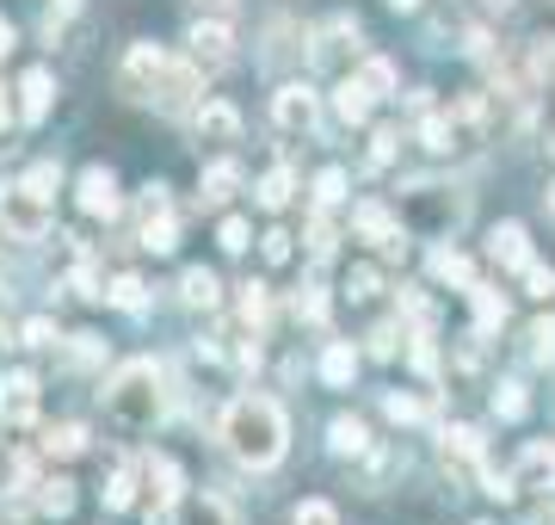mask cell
I'll use <instances>...</instances> for the list:
<instances>
[{"label":"cell","mask_w":555,"mask_h":525,"mask_svg":"<svg viewBox=\"0 0 555 525\" xmlns=\"http://www.w3.org/2000/svg\"><path fill=\"white\" fill-rule=\"evenodd\" d=\"M217 439L235 464L272 470L278 458H284V445H291V426H284V408H278L272 396H235V402L222 408Z\"/></svg>","instance_id":"cell-1"},{"label":"cell","mask_w":555,"mask_h":525,"mask_svg":"<svg viewBox=\"0 0 555 525\" xmlns=\"http://www.w3.org/2000/svg\"><path fill=\"white\" fill-rule=\"evenodd\" d=\"M160 408H167V396H160V371L149 359H130V364L112 371V384H105V414H112V421L149 433V426L160 421Z\"/></svg>","instance_id":"cell-2"},{"label":"cell","mask_w":555,"mask_h":525,"mask_svg":"<svg viewBox=\"0 0 555 525\" xmlns=\"http://www.w3.org/2000/svg\"><path fill=\"white\" fill-rule=\"evenodd\" d=\"M0 222H7V235H20V242H43V235H50V192H38L31 180L7 185V192H0Z\"/></svg>","instance_id":"cell-3"},{"label":"cell","mask_w":555,"mask_h":525,"mask_svg":"<svg viewBox=\"0 0 555 525\" xmlns=\"http://www.w3.org/2000/svg\"><path fill=\"white\" fill-rule=\"evenodd\" d=\"M167 50H155V43H130L124 50V62H118V93L124 100H155V87H160V75H167Z\"/></svg>","instance_id":"cell-4"},{"label":"cell","mask_w":555,"mask_h":525,"mask_svg":"<svg viewBox=\"0 0 555 525\" xmlns=\"http://www.w3.org/2000/svg\"><path fill=\"white\" fill-rule=\"evenodd\" d=\"M137 242L149 247V254H173L179 222H173V204H167V185H142V204H137Z\"/></svg>","instance_id":"cell-5"},{"label":"cell","mask_w":555,"mask_h":525,"mask_svg":"<svg viewBox=\"0 0 555 525\" xmlns=\"http://www.w3.org/2000/svg\"><path fill=\"white\" fill-rule=\"evenodd\" d=\"M272 118H278V130H302V137H309V130L321 124L315 87H309V81H284V87L272 93Z\"/></svg>","instance_id":"cell-6"},{"label":"cell","mask_w":555,"mask_h":525,"mask_svg":"<svg viewBox=\"0 0 555 525\" xmlns=\"http://www.w3.org/2000/svg\"><path fill=\"white\" fill-rule=\"evenodd\" d=\"M31 421H38V377L31 371H7L0 377V426L25 433Z\"/></svg>","instance_id":"cell-7"},{"label":"cell","mask_w":555,"mask_h":525,"mask_svg":"<svg viewBox=\"0 0 555 525\" xmlns=\"http://www.w3.org/2000/svg\"><path fill=\"white\" fill-rule=\"evenodd\" d=\"M513 488H531V495H550V488H555V445L550 439H531L525 451H518Z\"/></svg>","instance_id":"cell-8"},{"label":"cell","mask_w":555,"mask_h":525,"mask_svg":"<svg viewBox=\"0 0 555 525\" xmlns=\"http://www.w3.org/2000/svg\"><path fill=\"white\" fill-rule=\"evenodd\" d=\"M346 50L358 56V20H346V13H339V20H327L315 31V50H309V56H315L321 68H339V62H346Z\"/></svg>","instance_id":"cell-9"},{"label":"cell","mask_w":555,"mask_h":525,"mask_svg":"<svg viewBox=\"0 0 555 525\" xmlns=\"http://www.w3.org/2000/svg\"><path fill=\"white\" fill-rule=\"evenodd\" d=\"M80 210L87 217H118V180H112V167H87L80 174Z\"/></svg>","instance_id":"cell-10"},{"label":"cell","mask_w":555,"mask_h":525,"mask_svg":"<svg viewBox=\"0 0 555 525\" xmlns=\"http://www.w3.org/2000/svg\"><path fill=\"white\" fill-rule=\"evenodd\" d=\"M50 105H56V75H50V68H25V81H20V118L25 124H43V118H50Z\"/></svg>","instance_id":"cell-11"},{"label":"cell","mask_w":555,"mask_h":525,"mask_svg":"<svg viewBox=\"0 0 555 525\" xmlns=\"http://www.w3.org/2000/svg\"><path fill=\"white\" fill-rule=\"evenodd\" d=\"M488 260H494L500 272H525V266H531V242H525L518 222H500L494 235H488Z\"/></svg>","instance_id":"cell-12"},{"label":"cell","mask_w":555,"mask_h":525,"mask_svg":"<svg viewBox=\"0 0 555 525\" xmlns=\"http://www.w3.org/2000/svg\"><path fill=\"white\" fill-rule=\"evenodd\" d=\"M185 43H192V62H204V68H222V62L235 56V31H229V25H217V20L192 25V38H185Z\"/></svg>","instance_id":"cell-13"},{"label":"cell","mask_w":555,"mask_h":525,"mask_svg":"<svg viewBox=\"0 0 555 525\" xmlns=\"http://www.w3.org/2000/svg\"><path fill=\"white\" fill-rule=\"evenodd\" d=\"M198 142H241V112L229 100H204L198 105Z\"/></svg>","instance_id":"cell-14"},{"label":"cell","mask_w":555,"mask_h":525,"mask_svg":"<svg viewBox=\"0 0 555 525\" xmlns=\"http://www.w3.org/2000/svg\"><path fill=\"white\" fill-rule=\"evenodd\" d=\"M142 476H149L155 507H179V501H185V495H179V464L167 458V451H149V458H142Z\"/></svg>","instance_id":"cell-15"},{"label":"cell","mask_w":555,"mask_h":525,"mask_svg":"<svg viewBox=\"0 0 555 525\" xmlns=\"http://www.w3.org/2000/svg\"><path fill=\"white\" fill-rule=\"evenodd\" d=\"M179 525H241V520L222 495H185L179 501Z\"/></svg>","instance_id":"cell-16"},{"label":"cell","mask_w":555,"mask_h":525,"mask_svg":"<svg viewBox=\"0 0 555 525\" xmlns=\"http://www.w3.org/2000/svg\"><path fill=\"white\" fill-rule=\"evenodd\" d=\"M352 377H358L352 341H327V353H321V384L327 389H352Z\"/></svg>","instance_id":"cell-17"},{"label":"cell","mask_w":555,"mask_h":525,"mask_svg":"<svg viewBox=\"0 0 555 525\" xmlns=\"http://www.w3.org/2000/svg\"><path fill=\"white\" fill-rule=\"evenodd\" d=\"M352 222H358V235H364V242H377V247H389V254H401V235H396V222H389V210H383V204H358Z\"/></svg>","instance_id":"cell-18"},{"label":"cell","mask_w":555,"mask_h":525,"mask_svg":"<svg viewBox=\"0 0 555 525\" xmlns=\"http://www.w3.org/2000/svg\"><path fill=\"white\" fill-rule=\"evenodd\" d=\"M481 464V433L476 426H451L444 433V470H476Z\"/></svg>","instance_id":"cell-19"},{"label":"cell","mask_w":555,"mask_h":525,"mask_svg":"<svg viewBox=\"0 0 555 525\" xmlns=\"http://www.w3.org/2000/svg\"><path fill=\"white\" fill-rule=\"evenodd\" d=\"M327 445H334L339 458H364V451H371V426L358 421V414H339V421L327 426Z\"/></svg>","instance_id":"cell-20"},{"label":"cell","mask_w":555,"mask_h":525,"mask_svg":"<svg viewBox=\"0 0 555 525\" xmlns=\"http://www.w3.org/2000/svg\"><path fill=\"white\" fill-rule=\"evenodd\" d=\"M371 105H377V93H371L364 81H339V87H334L339 124H364V118H371Z\"/></svg>","instance_id":"cell-21"},{"label":"cell","mask_w":555,"mask_h":525,"mask_svg":"<svg viewBox=\"0 0 555 525\" xmlns=\"http://www.w3.org/2000/svg\"><path fill=\"white\" fill-rule=\"evenodd\" d=\"M241 192V167L235 162H210L204 167V204H222Z\"/></svg>","instance_id":"cell-22"},{"label":"cell","mask_w":555,"mask_h":525,"mask_svg":"<svg viewBox=\"0 0 555 525\" xmlns=\"http://www.w3.org/2000/svg\"><path fill=\"white\" fill-rule=\"evenodd\" d=\"M179 297H185V309H217V279H210V272H204V266H192V272H185V279H179Z\"/></svg>","instance_id":"cell-23"},{"label":"cell","mask_w":555,"mask_h":525,"mask_svg":"<svg viewBox=\"0 0 555 525\" xmlns=\"http://www.w3.org/2000/svg\"><path fill=\"white\" fill-rule=\"evenodd\" d=\"M433 279H444V284H463V291H469V284H476V266L463 260L456 247H438V254H433Z\"/></svg>","instance_id":"cell-24"},{"label":"cell","mask_w":555,"mask_h":525,"mask_svg":"<svg viewBox=\"0 0 555 525\" xmlns=\"http://www.w3.org/2000/svg\"><path fill=\"white\" fill-rule=\"evenodd\" d=\"M420 142H426L433 155H451L456 142H463V124H456V118H426V124H420Z\"/></svg>","instance_id":"cell-25"},{"label":"cell","mask_w":555,"mask_h":525,"mask_svg":"<svg viewBox=\"0 0 555 525\" xmlns=\"http://www.w3.org/2000/svg\"><path fill=\"white\" fill-rule=\"evenodd\" d=\"M43 451H50V458H75V451H87V426H75V421L50 426V433H43Z\"/></svg>","instance_id":"cell-26"},{"label":"cell","mask_w":555,"mask_h":525,"mask_svg":"<svg viewBox=\"0 0 555 525\" xmlns=\"http://www.w3.org/2000/svg\"><path fill=\"white\" fill-rule=\"evenodd\" d=\"M266 316H272V297H266V284H259V279H247V284H241V322L259 334V328H266Z\"/></svg>","instance_id":"cell-27"},{"label":"cell","mask_w":555,"mask_h":525,"mask_svg":"<svg viewBox=\"0 0 555 525\" xmlns=\"http://www.w3.org/2000/svg\"><path fill=\"white\" fill-rule=\"evenodd\" d=\"M469 297H476V322H481V334H494V328L506 322V297H500V291H488V284H469Z\"/></svg>","instance_id":"cell-28"},{"label":"cell","mask_w":555,"mask_h":525,"mask_svg":"<svg viewBox=\"0 0 555 525\" xmlns=\"http://www.w3.org/2000/svg\"><path fill=\"white\" fill-rule=\"evenodd\" d=\"M291 192H297L291 167H272V174L259 180V204H266V210H284V204H291Z\"/></svg>","instance_id":"cell-29"},{"label":"cell","mask_w":555,"mask_h":525,"mask_svg":"<svg viewBox=\"0 0 555 525\" xmlns=\"http://www.w3.org/2000/svg\"><path fill=\"white\" fill-rule=\"evenodd\" d=\"M105 297H112V304H118V309H130V316H142V304H149V297H142V279H137V272H118V279H112V291H105Z\"/></svg>","instance_id":"cell-30"},{"label":"cell","mask_w":555,"mask_h":525,"mask_svg":"<svg viewBox=\"0 0 555 525\" xmlns=\"http://www.w3.org/2000/svg\"><path fill=\"white\" fill-rule=\"evenodd\" d=\"M389 421L396 426H420V421H433V402H420V396H389Z\"/></svg>","instance_id":"cell-31"},{"label":"cell","mask_w":555,"mask_h":525,"mask_svg":"<svg viewBox=\"0 0 555 525\" xmlns=\"http://www.w3.org/2000/svg\"><path fill=\"white\" fill-rule=\"evenodd\" d=\"M525 359L531 364H555V322H537L525 334Z\"/></svg>","instance_id":"cell-32"},{"label":"cell","mask_w":555,"mask_h":525,"mask_svg":"<svg viewBox=\"0 0 555 525\" xmlns=\"http://www.w3.org/2000/svg\"><path fill=\"white\" fill-rule=\"evenodd\" d=\"M525 408H531L525 384H500L494 389V414H500V421H525Z\"/></svg>","instance_id":"cell-33"},{"label":"cell","mask_w":555,"mask_h":525,"mask_svg":"<svg viewBox=\"0 0 555 525\" xmlns=\"http://www.w3.org/2000/svg\"><path fill=\"white\" fill-rule=\"evenodd\" d=\"M358 81L371 87L377 100H389V93H396V68H389V62H383V56H371V62H364V68H358Z\"/></svg>","instance_id":"cell-34"},{"label":"cell","mask_w":555,"mask_h":525,"mask_svg":"<svg viewBox=\"0 0 555 525\" xmlns=\"http://www.w3.org/2000/svg\"><path fill=\"white\" fill-rule=\"evenodd\" d=\"M43 513H75V483H68V476H50V483H43Z\"/></svg>","instance_id":"cell-35"},{"label":"cell","mask_w":555,"mask_h":525,"mask_svg":"<svg viewBox=\"0 0 555 525\" xmlns=\"http://www.w3.org/2000/svg\"><path fill=\"white\" fill-rule=\"evenodd\" d=\"M130 501H137V470L118 464V476H112V488H105V507H112V513H124Z\"/></svg>","instance_id":"cell-36"},{"label":"cell","mask_w":555,"mask_h":525,"mask_svg":"<svg viewBox=\"0 0 555 525\" xmlns=\"http://www.w3.org/2000/svg\"><path fill=\"white\" fill-rule=\"evenodd\" d=\"M297 322H309V328L327 322V297H321V284H302L297 291Z\"/></svg>","instance_id":"cell-37"},{"label":"cell","mask_w":555,"mask_h":525,"mask_svg":"<svg viewBox=\"0 0 555 525\" xmlns=\"http://www.w3.org/2000/svg\"><path fill=\"white\" fill-rule=\"evenodd\" d=\"M339 199H346V174H339V167H327V174L315 180V210H334Z\"/></svg>","instance_id":"cell-38"},{"label":"cell","mask_w":555,"mask_h":525,"mask_svg":"<svg viewBox=\"0 0 555 525\" xmlns=\"http://www.w3.org/2000/svg\"><path fill=\"white\" fill-rule=\"evenodd\" d=\"M346 291L364 304V297H377V291H383V272H377V266H352V272H346Z\"/></svg>","instance_id":"cell-39"},{"label":"cell","mask_w":555,"mask_h":525,"mask_svg":"<svg viewBox=\"0 0 555 525\" xmlns=\"http://www.w3.org/2000/svg\"><path fill=\"white\" fill-rule=\"evenodd\" d=\"M291 525H339V513L327 501H302L297 513H291Z\"/></svg>","instance_id":"cell-40"},{"label":"cell","mask_w":555,"mask_h":525,"mask_svg":"<svg viewBox=\"0 0 555 525\" xmlns=\"http://www.w3.org/2000/svg\"><path fill=\"white\" fill-rule=\"evenodd\" d=\"M309 247H315L321 260L334 254V222H327V210H315V222H309Z\"/></svg>","instance_id":"cell-41"},{"label":"cell","mask_w":555,"mask_h":525,"mask_svg":"<svg viewBox=\"0 0 555 525\" xmlns=\"http://www.w3.org/2000/svg\"><path fill=\"white\" fill-rule=\"evenodd\" d=\"M259 254H266L272 266H284L291 260V235H284V229H266V235H259Z\"/></svg>","instance_id":"cell-42"},{"label":"cell","mask_w":555,"mask_h":525,"mask_svg":"<svg viewBox=\"0 0 555 525\" xmlns=\"http://www.w3.org/2000/svg\"><path fill=\"white\" fill-rule=\"evenodd\" d=\"M396 142H401V130H377V137H371V167L396 162Z\"/></svg>","instance_id":"cell-43"},{"label":"cell","mask_w":555,"mask_h":525,"mask_svg":"<svg viewBox=\"0 0 555 525\" xmlns=\"http://www.w3.org/2000/svg\"><path fill=\"white\" fill-rule=\"evenodd\" d=\"M371 353H377V359H396V353H401V328L383 322L377 334H371Z\"/></svg>","instance_id":"cell-44"},{"label":"cell","mask_w":555,"mask_h":525,"mask_svg":"<svg viewBox=\"0 0 555 525\" xmlns=\"http://www.w3.org/2000/svg\"><path fill=\"white\" fill-rule=\"evenodd\" d=\"M68 353H75V364H100L105 359V341H100V334H75Z\"/></svg>","instance_id":"cell-45"},{"label":"cell","mask_w":555,"mask_h":525,"mask_svg":"<svg viewBox=\"0 0 555 525\" xmlns=\"http://www.w3.org/2000/svg\"><path fill=\"white\" fill-rule=\"evenodd\" d=\"M25 346H56V322H50V316L25 322Z\"/></svg>","instance_id":"cell-46"},{"label":"cell","mask_w":555,"mask_h":525,"mask_svg":"<svg viewBox=\"0 0 555 525\" xmlns=\"http://www.w3.org/2000/svg\"><path fill=\"white\" fill-rule=\"evenodd\" d=\"M222 247H229V254L247 247V222H241V217H222Z\"/></svg>","instance_id":"cell-47"},{"label":"cell","mask_w":555,"mask_h":525,"mask_svg":"<svg viewBox=\"0 0 555 525\" xmlns=\"http://www.w3.org/2000/svg\"><path fill=\"white\" fill-rule=\"evenodd\" d=\"M7 50H13V25L0 20V56H7Z\"/></svg>","instance_id":"cell-48"},{"label":"cell","mask_w":555,"mask_h":525,"mask_svg":"<svg viewBox=\"0 0 555 525\" xmlns=\"http://www.w3.org/2000/svg\"><path fill=\"white\" fill-rule=\"evenodd\" d=\"M389 7H396V13H414V7H420V0H389Z\"/></svg>","instance_id":"cell-49"},{"label":"cell","mask_w":555,"mask_h":525,"mask_svg":"<svg viewBox=\"0 0 555 525\" xmlns=\"http://www.w3.org/2000/svg\"><path fill=\"white\" fill-rule=\"evenodd\" d=\"M198 7H210V13H222V7H235V0H198Z\"/></svg>","instance_id":"cell-50"},{"label":"cell","mask_w":555,"mask_h":525,"mask_svg":"<svg viewBox=\"0 0 555 525\" xmlns=\"http://www.w3.org/2000/svg\"><path fill=\"white\" fill-rule=\"evenodd\" d=\"M488 7H494V13H513V0H488Z\"/></svg>","instance_id":"cell-51"},{"label":"cell","mask_w":555,"mask_h":525,"mask_svg":"<svg viewBox=\"0 0 555 525\" xmlns=\"http://www.w3.org/2000/svg\"><path fill=\"white\" fill-rule=\"evenodd\" d=\"M7 341H13V334H7V328H0V353H7Z\"/></svg>","instance_id":"cell-52"},{"label":"cell","mask_w":555,"mask_h":525,"mask_svg":"<svg viewBox=\"0 0 555 525\" xmlns=\"http://www.w3.org/2000/svg\"><path fill=\"white\" fill-rule=\"evenodd\" d=\"M543 304H550V316H555V291H550V297H543Z\"/></svg>","instance_id":"cell-53"},{"label":"cell","mask_w":555,"mask_h":525,"mask_svg":"<svg viewBox=\"0 0 555 525\" xmlns=\"http://www.w3.org/2000/svg\"><path fill=\"white\" fill-rule=\"evenodd\" d=\"M550 210H555V185H550Z\"/></svg>","instance_id":"cell-54"}]
</instances>
